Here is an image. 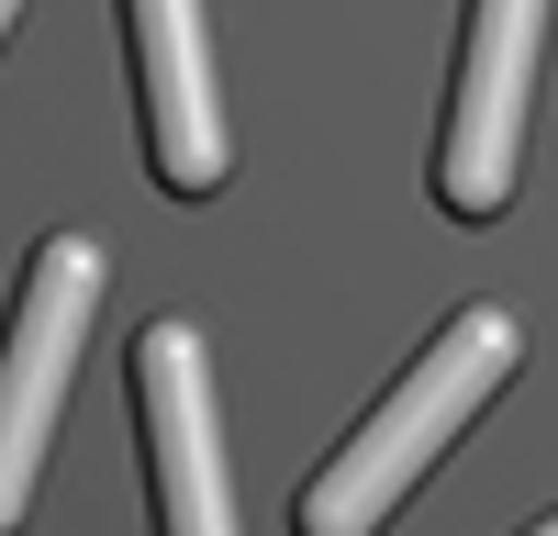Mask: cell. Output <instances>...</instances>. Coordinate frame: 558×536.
Returning <instances> with one entry per match:
<instances>
[{"instance_id":"7","label":"cell","mask_w":558,"mask_h":536,"mask_svg":"<svg viewBox=\"0 0 558 536\" xmlns=\"http://www.w3.org/2000/svg\"><path fill=\"white\" fill-rule=\"evenodd\" d=\"M536 536H558V514H547V525H536Z\"/></svg>"},{"instance_id":"6","label":"cell","mask_w":558,"mask_h":536,"mask_svg":"<svg viewBox=\"0 0 558 536\" xmlns=\"http://www.w3.org/2000/svg\"><path fill=\"white\" fill-rule=\"evenodd\" d=\"M12 12H23V0H0V34H12Z\"/></svg>"},{"instance_id":"5","label":"cell","mask_w":558,"mask_h":536,"mask_svg":"<svg viewBox=\"0 0 558 536\" xmlns=\"http://www.w3.org/2000/svg\"><path fill=\"white\" fill-rule=\"evenodd\" d=\"M123 45H134V89H146V157L179 202L223 191V89H213V45H202V0H123Z\"/></svg>"},{"instance_id":"1","label":"cell","mask_w":558,"mask_h":536,"mask_svg":"<svg viewBox=\"0 0 558 536\" xmlns=\"http://www.w3.org/2000/svg\"><path fill=\"white\" fill-rule=\"evenodd\" d=\"M514 357H525V336H514V313H502V302L447 313V336L391 380V402H380V414H368L336 459L302 480L291 536H380V525L402 514V491L436 470V447L470 425L502 380H514Z\"/></svg>"},{"instance_id":"3","label":"cell","mask_w":558,"mask_h":536,"mask_svg":"<svg viewBox=\"0 0 558 536\" xmlns=\"http://www.w3.org/2000/svg\"><path fill=\"white\" fill-rule=\"evenodd\" d=\"M536 57H547V0H470V45H458V89H447V134H436V202L458 223H492L514 202Z\"/></svg>"},{"instance_id":"4","label":"cell","mask_w":558,"mask_h":536,"mask_svg":"<svg viewBox=\"0 0 558 536\" xmlns=\"http://www.w3.org/2000/svg\"><path fill=\"white\" fill-rule=\"evenodd\" d=\"M134 425H146L157 536H235V480H223V414H213V357L191 325L134 336Z\"/></svg>"},{"instance_id":"2","label":"cell","mask_w":558,"mask_h":536,"mask_svg":"<svg viewBox=\"0 0 558 536\" xmlns=\"http://www.w3.org/2000/svg\"><path fill=\"white\" fill-rule=\"evenodd\" d=\"M89 313H101V246L45 235L23 257V302H12V336H0V536H23V514H34L45 436L68 414V369H78Z\"/></svg>"}]
</instances>
